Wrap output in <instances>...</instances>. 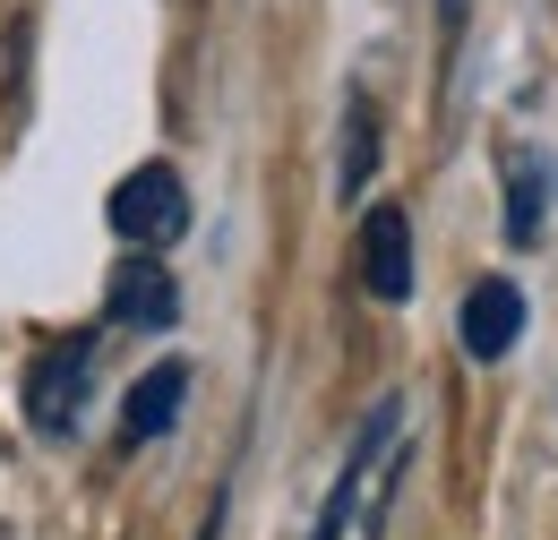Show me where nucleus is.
Segmentation results:
<instances>
[{
    "label": "nucleus",
    "instance_id": "nucleus-9",
    "mask_svg": "<svg viewBox=\"0 0 558 540\" xmlns=\"http://www.w3.org/2000/svg\"><path fill=\"white\" fill-rule=\"evenodd\" d=\"M369 172H378V112H369V95H352L344 103V163H336V189L361 198Z\"/></svg>",
    "mask_w": 558,
    "mask_h": 540
},
{
    "label": "nucleus",
    "instance_id": "nucleus-1",
    "mask_svg": "<svg viewBox=\"0 0 558 540\" xmlns=\"http://www.w3.org/2000/svg\"><path fill=\"white\" fill-rule=\"evenodd\" d=\"M396 446H404V404L387 395V404L361 420V438H352V455H344V472H336V489H327V506H318V532H310V540H344L361 506H387Z\"/></svg>",
    "mask_w": 558,
    "mask_h": 540
},
{
    "label": "nucleus",
    "instance_id": "nucleus-10",
    "mask_svg": "<svg viewBox=\"0 0 558 540\" xmlns=\"http://www.w3.org/2000/svg\"><path fill=\"white\" fill-rule=\"evenodd\" d=\"M464 17H473V0H438V26H447V44L464 35Z\"/></svg>",
    "mask_w": 558,
    "mask_h": 540
},
{
    "label": "nucleus",
    "instance_id": "nucleus-3",
    "mask_svg": "<svg viewBox=\"0 0 558 540\" xmlns=\"http://www.w3.org/2000/svg\"><path fill=\"white\" fill-rule=\"evenodd\" d=\"M86 386H95V343L61 335L52 352H35V369H26V420L44 438H70L86 420Z\"/></svg>",
    "mask_w": 558,
    "mask_h": 540
},
{
    "label": "nucleus",
    "instance_id": "nucleus-4",
    "mask_svg": "<svg viewBox=\"0 0 558 540\" xmlns=\"http://www.w3.org/2000/svg\"><path fill=\"white\" fill-rule=\"evenodd\" d=\"M361 283L387 309L413 300V223H404V206H369L361 214Z\"/></svg>",
    "mask_w": 558,
    "mask_h": 540
},
{
    "label": "nucleus",
    "instance_id": "nucleus-8",
    "mask_svg": "<svg viewBox=\"0 0 558 540\" xmlns=\"http://www.w3.org/2000/svg\"><path fill=\"white\" fill-rule=\"evenodd\" d=\"M542 223H550V181H542V163H533V155H507V241L533 249Z\"/></svg>",
    "mask_w": 558,
    "mask_h": 540
},
{
    "label": "nucleus",
    "instance_id": "nucleus-6",
    "mask_svg": "<svg viewBox=\"0 0 558 540\" xmlns=\"http://www.w3.org/2000/svg\"><path fill=\"white\" fill-rule=\"evenodd\" d=\"M104 309H112V327L155 335V327H172V318H181V283L163 274V258H155V249H138V258H121V267H112Z\"/></svg>",
    "mask_w": 558,
    "mask_h": 540
},
{
    "label": "nucleus",
    "instance_id": "nucleus-11",
    "mask_svg": "<svg viewBox=\"0 0 558 540\" xmlns=\"http://www.w3.org/2000/svg\"><path fill=\"white\" fill-rule=\"evenodd\" d=\"M198 540H223V498L207 506V524H198Z\"/></svg>",
    "mask_w": 558,
    "mask_h": 540
},
{
    "label": "nucleus",
    "instance_id": "nucleus-2",
    "mask_svg": "<svg viewBox=\"0 0 558 540\" xmlns=\"http://www.w3.org/2000/svg\"><path fill=\"white\" fill-rule=\"evenodd\" d=\"M104 214H112V232H121L130 249H155V258H163V249L190 232V189H181V172H172V163H138V172H121V181H112Z\"/></svg>",
    "mask_w": 558,
    "mask_h": 540
},
{
    "label": "nucleus",
    "instance_id": "nucleus-5",
    "mask_svg": "<svg viewBox=\"0 0 558 540\" xmlns=\"http://www.w3.org/2000/svg\"><path fill=\"white\" fill-rule=\"evenodd\" d=\"M524 283H507V274H482L473 292H464V309H456V327H464V352L473 360H507L515 343H524Z\"/></svg>",
    "mask_w": 558,
    "mask_h": 540
},
{
    "label": "nucleus",
    "instance_id": "nucleus-7",
    "mask_svg": "<svg viewBox=\"0 0 558 540\" xmlns=\"http://www.w3.org/2000/svg\"><path fill=\"white\" fill-rule=\"evenodd\" d=\"M181 404H190V369H181V360H155L138 386H130V404H121V438H130V446L163 438V429L181 420Z\"/></svg>",
    "mask_w": 558,
    "mask_h": 540
}]
</instances>
